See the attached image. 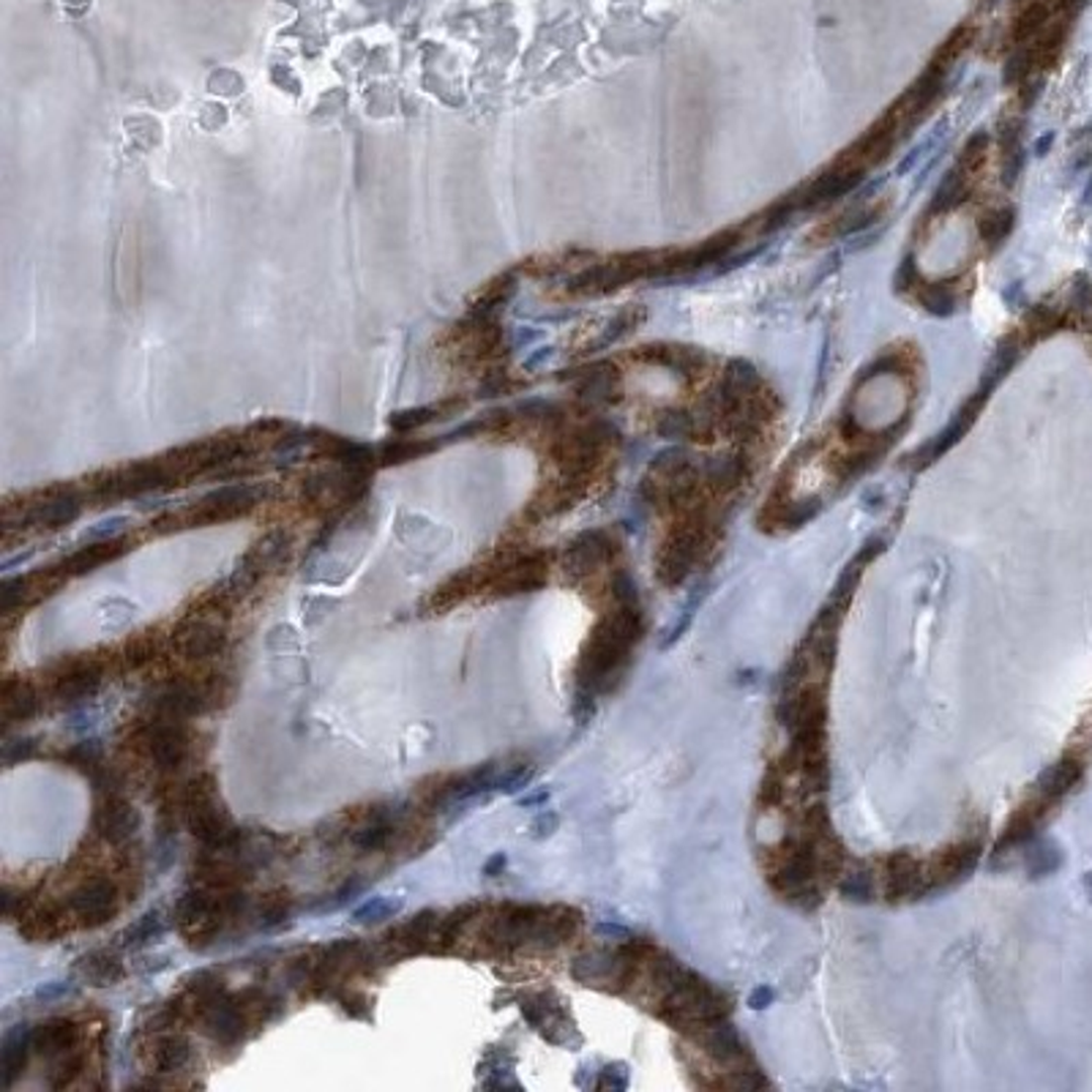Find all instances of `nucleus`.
Instances as JSON below:
<instances>
[{
	"label": "nucleus",
	"instance_id": "obj_3",
	"mask_svg": "<svg viewBox=\"0 0 1092 1092\" xmlns=\"http://www.w3.org/2000/svg\"><path fill=\"white\" fill-rule=\"evenodd\" d=\"M258 495L255 489L249 487H227L213 492V495L202 497L200 503L186 508L181 514H170L165 519H159L157 530H175V527H194V524H216L227 522V519H235V516L246 514L249 508L255 505Z\"/></svg>",
	"mask_w": 1092,
	"mask_h": 1092
},
{
	"label": "nucleus",
	"instance_id": "obj_43",
	"mask_svg": "<svg viewBox=\"0 0 1092 1092\" xmlns=\"http://www.w3.org/2000/svg\"><path fill=\"white\" fill-rule=\"evenodd\" d=\"M620 1068H623V1065H609V1068H604V1071H601V1082H598V1087H612V1090L620 1087V1090H623L625 1084H628V1076H620V1079H617V1071H620Z\"/></svg>",
	"mask_w": 1092,
	"mask_h": 1092
},
{
	"label": "nucleus",
	"instance_id": "obj_25",
	"mask_svg": "<svg viewBox=\"0 0 1092 1092\" xmlns=\"http://www.w3.org/2000/svg\"><path fill=\"white\" fill-rule=\"evenodd\" d=\"M189 1055H192V1049H189L186 1037L162 1035L151 1047V1065L157 1068L159 1074H175L189 1063Z\"/></svg>",
	"mask_w": 1092,
	"mask_h": 1092
},
{
	"label": "nucleus",
	"instance_id": "obj_5",
	"mask_svg": "<svg viewBox=\"0 0 1092 1092\" xmlns=\"http://www.w3.org/2000/svg\"><path fill=\"white\" fill-rule=\"evenodd\" d=\"M699 550H702V530L697 524H680L678 530L672 532L659 555V579L667 588H678L686 579L697 561Z\"/></svg>",
	"mask_w": 1092,
	"mask_h": 1092
},
{
	"label": "nucleus",
	"instance_id": "obj_34",
	"mask_svg": "<svg viewBox=\"0 0 1092 1092\" xmlns=\"http://www.w3.org/2000/svg\"><path fill=\"white\" fill-rule=\"evenodd\" d=\"M1060 866V853L1057 847L1052 845H1037L1029 855V874L1032 877H1044V874H1052Z\"/></svg>",
	"mask_w": 1092,
	"mask_h": 1092
},
{
	"label": "nucleus",
	"instance_id": "obj_35",
	"mask_svg": "<svg viewBox=\"0 0 1092 1092\" xmlns=\"http://www.w3.org/2000/svg\"><path fill=\"white\" fill-rule=\"evenodd\" d=\"M101 617H104V623L110 625V628H123V625L131 623L134 606H131L129 601H123V598H110L107 604L101 606Z\"/></svg>",
	"mask_w": 1092,
	"mask_h": 1092
},
{
	"label": "nucleus",
	"instance_id": "obj_6",
	"mask_svg": "<svg viewBox=\"0 0 1092 1092\" xmlns=\"http://www.w3.org/2000/svg\"><path fill=\"white\" fill-rule=\"evenodd\" d=\"M547 555H524L514 558L505 566L487 571L489 588L495 590V596H516V593H532L543 588L547 582Z\"/></svg>",
	"mask_w": 1092,
	"mask_h": 1092
},
{
	"label": "nucleus",
	"instance_id": "obj_18",
	"mask_svg": "<svg viewBox=\"0 0 1092 1092\" xmlns=\"http://www.w3.org/2000/svg\"><path fill=\"white\" fill-rule=\"evenodd\" d=\"M1079 779H1082V762L1076 760V757H1063V760H1057L1055 765H1049L1047 771L1037 776V781H1035L1037 798L1047 800L1049 806H1052V803H1057L1063 795H1068V792L1074 790L1076 784H1079Z\"/></svg>",
	"mask_w": 1092,
	"mask_h": 1092
},
{
	"label": "nucleus",
	"instance_id": "obj_7",
	"mask_svg": "<svg viewBox=\"0 0 1092 1092\" xmlns=\"http://www.w3.org/2000/svg\"><path fill=\"white\" fill-rule=\"evenodd\" d=\"M978 861H981V841H959L942 850L926 866V893L942 891L970 877Z\"/></svg>",
	"mask_w": 1092,
	"mask_h": 1092
},
{
	"label": "nucleus",
	"instance_id": "obj_4",
	"mask_svg": "<svg viewBox=\"0 0 1092 1092\" xmlns=\"http://www.w3.org/2000/svg\"><path fill=\"white\" fill-rule=\"evenodd\" d=\"M162 487H170V478H167L162 462H137V465L110 470L96 478L93 495L107 503V500H120V497L145 495V492Z\"/></svg>",
	"mask_w": 1092,
	"mask_h": 1092
},
{
	"label": "nucleus",
	"instance_id": "obj_19",
	"mask_svg": "<svg viewBox=\"0 0 1092 1092\" xmlns=\"http://www.w3.org/2000/svg\"><path fill=\"white\" fill-rule=\"evenodd\" d=\"M175 639H178V651L184 653L186 659L202 662V659H211L221 651L224 633H221L219 625L208 623V620H194V623L184 625Z\"/></svg>",
	"mask_w": 1092,
	"mask_h": 1092
},
{
	"label": "nucleus",
	"instance_id": "obj_16",
	"mask_svg": "<svg viewBox=\"0 0 1092 1092\" xmlns=\"http://www.w3.org/2000/svg\"><path fill=\"white\" fill-rule=\"evenodd\" d=\"M129 550V541L126 538H104V541L88 543L83 550H77L74 555H69L61 569H64L66 577H80V574H88V571H96L104 563L118 561L120 555H126Z\"/></svg>",
	"mask_w": 1092,
	"mask_h": 1092
},
{
	"label": "nucleus",
	"instance_id": "obj_21",
	"mask_svg": "<svg viewBox=\"0 0 1092 1092\" xmlns=\"http://www.w3.org/2000/svg\"><path fill=\"white\" fill-rule=\"evenodd\" d=\"M1047 806H1049L1047 800H1040V798H1035V803L1021 806L1019 811L1010 817L1005 830H1002L1000 841H997V853L1002 855L1005 850H1016V847L1032 841V835H1035L1037 825H1040V819H1044V814H1047Z\"/></svg>",
	"mask_w": 1092,
	"mask_h": 1092
},
{
	"label": "nucleus",
	"instance_id": "obj_38",
	"mask_svg": "<svg viewBox=\"0 0 1092 1092\" xmlns=\"http://www.w3.org/2000/svg\"><path fill=\"white\" fill-rule=\"evenodd\" d=\"M260 918H263V926H279L282 920L290 918V899L282 893H274L271 899H266Z\"/></svg>",
	"mask_w": 1092,
	"mask_h": 1092
},
{
	"label": "nucleus",
	"instance_id": "obj_15",
	"mask_svg": "<svg viewBox=\"0 0 1092 1092\" xmlns=\"http://www.w3.org/2000/svg\"><path fill=\"white\" fill-rule=\"evenodd\" d=\"M522 1010L524 1016L530 1019L532 1027L538 1029L543 1037H550L552 1044H569L574 1024H571V1019L566 1016V1010H563L561 1005H555L547 994H538V997L527 1000L522 1005Z\"/></svg>",
	"mask_w": 1092,
	"mask_h": 1092
},
{
	"label": "nucleus",
	"instance_id": "obj_23",
	"mask_svg": "<svg viewBox=\"0 0 1092 1092\" xmlns=\"http://www.w3.org/2000/svg\"><path fill=\"white\" fill-rule=\"evenodd\" d=\"M3 718L6 724H19V721H28V718L36 716L38 710V697L30 683L25 680H9L3 686Z\"/></svg>",
	"mask_w": 1092,
	"mask_h": 1092
},
{
	"label": "nucleus",
	"instance_id": "obj_39",
	"mask_svg": "<svg viewBox=\"0 0 1092 1092\" xmlns=\"http://www.w3.org/2000/svg\"><path fill=\"white\" fill-rule=\"evenodd\" d=\"M154 653H157V639H154V636H137V639L126 648V662H129L131 667H142V664L154 659Z\"/></svg>",
	"mask_w": 1092,
	"mask_h": 1092
},
{
	"label": "nucleus",
	"instance_id": "obj_12",
	"mask_svg": "<svg viewBox=\"0 0 1092 1092\" xmlns=\"http://www.w3.org/2000/svg\"><path fill=\"white\" fill-rule=\"evenodd\" d=\"M145 749L147 757L154 760L157 768H162V771H175V768H181V762L186 760L189 743H186V734L181 726L170 724V721H159V724L147 726Z\"/></svg>",
	"mask_w": 1092,
	"mask_h": 1092
},
{
	"label": "nucleus",
	"instance_id": "obj_47",
	"mask_svg": "<svg viewBox=\"0 0 1092 1092\" xmlns=\"http://www.w3.org/2000/svg\"><path fill=\"white\" fill-rule=\"evenodd\" d=\"M547 800H550V792L541 790L535 792V795H527V798H522L519 803H522V806H538V803H547Z\"/></svg>",
	"mask_w": 1092,
	"mask_h": 1092
},
{
	"label": "nucleus",
	"instance_id": "obj_29",
	"mask_svg": "<svg viewBox=\"0 0 1092 1092\" xmlns=\"http://www.w3.org/2000/svg\"><path fill=\"white\" fill-rule=\"evenodd\" d=\"M159 934H162V915H159V912H147V915H142L134 926L126 928L123 942L131 948H139V946H145V942H151V939Z\"/></svg>",
	"mask_w": 1092,
	"mask_h": 1092
},
{
	"label": "nucleus",
	"instance_id": "obj_11",
	"mask_svg": "<svg viewBox=\"0 0 1092 1092\" xmlns=\"http://www.w3.org/2000/svg\"><path fill=\"white\" fill-rule=\"evenodd\" d=\"M101 678H104V667H101L99 659H91V656L72 659L66 664L64 672H58L56 697L66 705L80 702V699L96 694V689L101 686Z\"/></svg>",
	"mask_w": 1092,
	"mask_h": 1092
},
{
	"label": "nucleus",
	"instance_id": "obj_46",
	"mask_svg": "<svg viewBox=\"0 0 1092 1092\" xmlns=\"http://www.w3.org/2000/svg\"><path fill=\"white\" fill-rule=\"evenodd\" d=\"M771 1000H773V992L768 989V986H762V989H757V992H754L752 997H749L752 1008H757V1010L768 1008V1005H771Z\"/></svg>",
	"mask_w": 1092,
	"mask_h": 1092
},
{
	"label": "nucleus",
	"instance_id": "obj_27",
	"mask_svg": "<svg viewBox=\"0 0 1092 1092\" xmlns=\"http://www.w3.org/2000/svg\"><path fill=\"white\" fill-rule=\"evenodd\" d=\"M22 928L33 942H49L53 936L61 934V918L49 907H38L25 915V926L19 923V931Z\"/></svg>",
	"mask_w": 1092,
	"mask_h": 1092
},
{
	"label": "nucleus",
	"instance_id": "obj_14",
	"mask_svg": "<svg viewBox=\"0 0 1092 1092\" xmlns=\"http://www.w3.org/2000/svg\"><path fill=\"white\" fill-rule=\"evenodd\" d=\"M80 497L72 495V492H61V495H44V500L28 505L25 514H22V522L36 524V527H44V530H58L64 524L74 522L80 516Z\"/></svg>",
	"mask_w": 1092,
	"mask_h": 1092
},
{
	"label": "nucleus",
	"instance_id": "obj_28",
	"mask_svg": "<svg viewBox=\"0 0 1092 1092\" xmlns=\"http://www.w3.org/2000/svg\"><path fill=\"white\" fill-rule=\"evenodd\" d=\"M64 760L72 765V768H77V771H83V773H91L93 779H99V773H104V768H101V752H99V746L93 743H80V746H74V749H69V752L64 754Z\"/></svg>",
	"mask_w": 1092,
	"mask_h": 1092
},
{
	"label": "nucleus",
	"instance_id": "obj_32",
	"mask_svg": "<svg viewBox=\"0 0 1092 1092\" xmlns=\"http://www.w3.org/2000/svg\"><path fill=\"white\" fill-rule=\"evenodd\" d=\"M841 896L850 901H861V904H866V901H872L874 899V877L869 872H853L850 877H847L845 882H841Z\"/></svg>",
	"mask_w": 1092,
	"mask_h": 1092
},
{
	"label": "nucleus",
	"instance_id": "obj_42",
	"mask_svg": "<svg viewBox=\"0 0 1092 1092\" xmlns=\"http://www.w3.org/2000/svg\"><path fill=\"white\" fill-rule=\"evenodd\" d=\"M555 830H558V814L543 811V814H538V817L532 819V825H530L532 838H547V835H552Z\"/></svg>",
	"mask_w": 1092,
	"mask_h": 1092
},
{
	"label": "nucleus",
	"instance_id": "obj_37",
	"mask_svg": "<svg viewBox=\"0 0 1092 1092\" xmlns=\"http://www.w3.org/2000/svg\"><path fill=\"white\" fill-rule=\"evenodd\" d=\"M437 415H440L437 407H418V410H407V413L394 415L391 423H394L399 431H407V429H418V426H423V423L434 421Z\"/></svg>",
	"mask_w": 1092,
	"mask_h": 1092
},
{
	"label": "nucleus",
	"instance_id": "obj_41",
	"mask_svg": "<svg viewBox=\"0 0 1092 1092\" xmlns=\"http://www.w3.org/2000/svg\"><path fill=\"white\" fill-rule=\"evenodd\" d=\"M33 752H36V743H33L30 737H25V740L6 743V749H3V760L9 762V765H14V762H19V760H28Z\"/></svg>",
	"mask_w": 1092,
	"mask_h": 1092
},
{
	"label": "nucleus",
	"instance_id": "obj_31",
	"mask_svg": "<svg viewBox=\"0 0 1092 1092\" xmlns=\"http://www.w3.org/2000/svg\"><path fill=\"white\" fill-rule=\"evenodd\" d=\"M399 909H402V901L372 899L369 904H364V907L353 912V920H356V923H380V920L396 915Z\"/></svg>",
	"mask_w": 1092,
	"mask_h": 1092
},
{
	"label": "nucleus",
	"instance_id": "obj_36",
	"mask_svg": "<svg viewBox=\"0 0 1092 1092\" xmlns=\"http://www.w3.org/2000/svg\"><path fill=\"white\" fill-rule=\"evenodd\" d=\"M920 303L936 317H946V314L954 312V295L946 287H928L926 293L920 295Z\"/></svg>",
	"mask_w": 1092,
	"mask_h": 1092
},
{
	"label": "nucleus",
	"instance_id": "obj_30",
	"mask_svg": "<svg viewBox=\"0 0 1092 1092\" xmlns=\"http://www.w3.org/2000/svg\"><path fill=\"white\" fill-rule=\"evenodd\" d=\"M1013 227V211L1010 208H1000V211H992L986 219L981 221V235L989 246H997L1005 235Z\"/></svg>",
	"mask_w": 1092,
	"mask_h": 1092
},
{
	"label": "nucleus",
	"instance_id": "obj_10",
	"mask_svg": "<svg viewBox=\"0 0 1092 1092\" xmlns=\"http://www.w3.org/2000/svg\"><path fill=\"white\" fill-rule=\"evenodd\" d=\"M882 880L885 896L891 901L920 896L926 893V866L912 853H896L882 866Z\"/></svg>",
	"mask_w": 1092,
	"mask_h": 1092
},
{
	"label": "nucleus",
	"instance_id": "obj_9",
	"mask_svg": "<svg viewBox=\"0 0 1092 1092\" xmlns=\"http://www.w3.org/2000/svg\"><path fill=\"white\" fill-rule=\"evenodd\" d=\"M93 825H96L101 838H107L112 845H120V841H129L131 835L137 833L139 814L126 798H120L115 792H104V798L99 800L96 814H93Z\"/></svg>",
	"mask_w": 1092,
	"mask_h": 1092
},
{
	"label": "nucleus",
	"instance_id": "obj_2",
	"mask_svg": "<svg viewBox=\"0 0 1092 1092\" xmlns=\"http://www.w3.org/2000/svg\"><path fill=\"white\" fill-rule=\"evenodd\" d=\"M186 822L194 838H200L202 845L211 847L213 853H230L240 841V830L230 822L227 811L221 808V800L216 798V784L211 776H197L189 784L184 798Z\"/></svg>",
	"mask_w": 1092,
	"mask_h": 1092
},
{
	"label": "nucleus",
	"instance_id": "obj_20",
	"mask_svg": "<svg viewBox=\"0 0 1092 1092\" xmlns=\"http://www.w3.org/2000/svg\"><path fill=\"white\" fill-rule=\"evenodd\" d=\"M80 1044V1027L72 1019H49L33 1029V1052L44 1057H66Z\"/></svg>",
	"mask_w": 1092,
	"mask_h": 1092
},
{
	"label": "nucleus",
	"instance_id": "obj_45",
	"mask_svg": "<svg viewBox=\"0 0 1092 1092\" xmlns=\"http://www.w3.org/2000/svg\"><path fill=\"white\" fill-rule=\"evenodd\" d=\"M505 863H508V858H505L503 853L492 855V858H489V861L484 863V874H487V877H497V874H500L505 869Z\"/></svg>",
	"mask_w": 1092,
	"mask_h": 1092
},
{
	"label": "nucleus",
	"instance_id": "obj_13",
	"mask_svg": "<svg viewBox=\"0 0 1092 1092\" xmlns=\"http://www.w3.org/2000/svg\"><path fill=\"white\" fill-rule=\"evenodd\" d=\"M612 552H615V543L609 541L604 532H585L569 547L566 571L574 577H588L612 558Z\"/></svg>",
	"mask_w": 1092,
	"mask_h": 1092
},
{
	"label": "nucleus",
	"instance_id": "obj_1",
	"mask_svg": "<svg viewBox=\"0 0 1092 1092\" xmlns=\"http://www.w3.org/2000/svg\"><path fill=\"white\" fill-rule=\"evenodd\" d=\"M642 636V609L639 604H617L615 612L601 620L590 633L577 667V691L604 694L623 675L631 648Z\"/></svg>",
	"mask_w": 1092,
	"mask_h": 1092
},
{
	"label": "nucleus",
	"instance_id": "obj_24",
	"mask_svg": "<svg viewBox=\"0 0 1092 1092\" xmlns=\"http://www.w3.org/2000/svg\"><path fill=\"white\" fill-rule=\"evenodd\" d=\"M484 577H487V574H481V577H478V571H465V574L451 577L445 585H440V588L431 593L426 606H429L431 612H445V609H451V606H457L460 601H465L470 593H476V590L481 588V579Z\"/></svg>",
	"mask_w": 1092,
	"mask_h": 1092
},
{
	"label": "nucleus",
	"instance_id": "obj_33",
	"mask_svg": "<svg viewBox=\"0 0 1092 1092\" xmlns=\"http://www.w3.org/2000/svg\"><path fill=\"white\" fill-rule=\"evenodd\" d=\"M511 293H514L511 279H497V282H492V285L484 290V295L476 301V312H481V314L492 312V309H497L500 303L508 301V295Z\"/></svg>",
	"mask_w": 1092,
	"mask_h": 1092
},
{
	"label": "nucleus",
	"instance_id": "obj_17",
	"mask_svg": "<svg viewBox=\"0 0 1092 1092\" xmlns=\"http://www.w3.org/2000/svg\"><path fill=\"white\" fill-rule=\"evenodd\" d=\"M396 814L388 806L369 808V814L353 827V845L364 853H377L394 838Z\"/></svg>",
	"mask_w": 1092,
	"mask_h": 1092
},
{
	"label": "nucleus",
	"instance_id": "obj_8",
	"mask_svg": "<svg viewBox=\"0 0 1092 1092\" xmlns=\"http://www.w3.org/2000/svg\"><path fill=\"white\" fill-rule=\"evenodd\" d=\"M69 907L85 926H101L118 909V891L110 880H88L72 893Z\"/></svg>",
	"mask_w": 1092,
	"mask_h": 1092
},
{
	"label": "nucleus",
	"instance_id": "obj_44",
	"mask_svg": "<svg viewBox=\"0 0 1092 1092\" xmlns=\"http://www.w3.org/2000/svg\"><path fill=\"white\" fill-rule=\"evenodd\" d=\"M359 893H361V882L359 880L348 882V885H344V888H341V891L336 893V899L331 901V907H341V904H348V901L356 899Z\"/></svg>",
	"mask_w": 1092,
	"mask_h": 1092
},
{
	"label": "nucleus",
	"instance_id": "obj_26",
	"mask_svg": "<svg viewBox=\"0 0 1092 1092\" xmlns=\"http://www.w3.org/2000/svg\"><path fill=\"white\" fill-rule=\"evenodd\" d=\"M80 970L93 986H112L123 978V964L110 951H96V954L80 959Z\"/></svg>",
	"mask_w": 1092,
	"mask_h": 1092
},
{
	"label": "nucleus",
	"instance_id": "obj_40",
	"mask_svg": "<svg viewBox=\"0 0 1092 1092\" xmlns=\"http://www.w3.org/2000/svg\"><path fill=\"white\" fill-rule=\"evenodd\" d=\"M423 449H429V445H415V442H396V445H388V451L383 454V462L386 465H391V462H404V460H413V457H418V454H423Z\"/></svg>",
	"mask_w": 1092,
	"mask_h": 1092
},
{
	"label": "nucleus",
	"instance_id": "obj_22",
	"mask_svg": "<svg viewBox=\"0 0 1092 1092\" xmlns=\"http://www.w3.org/2000/svg\"><path fill=\"white\" fill-rule=\"evenodd\" d=\"M30 1049H33V1029H28V1024H17L11 1032H6L3 1037V1079L6 1084L17 1082V1076L25 1071Z\"/></svg>",
	"mask_w": 1092,
	"mask_h": 1092
}]
</instances>
